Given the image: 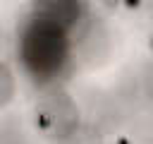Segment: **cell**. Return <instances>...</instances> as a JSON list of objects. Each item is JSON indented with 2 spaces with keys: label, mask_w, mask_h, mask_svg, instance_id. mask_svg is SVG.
Segmentation results:
<instances>
[{
  "label": "cell",
  "mask_w": 153,
  "mask_h": 144,
  "mask_svg": "<svg viewBox=\"0 0 153 144\" xmlns=\"http://www.w3.org/2000/svg\"><path fill=\"white\" fill-rule=\"evenodd\" d=\"M67 55H69L67 29L33 14L19 38V60L24 70L36 82H50L62 72Z\"/></svg>",
  "instance_id": "obj_1"
},
{
  "label": "cell",
  "mask_w": 153,
  "mask_h": 144,
  "mask_svg": "<svg viewBox=\"0 0 153 144\" xmlns=\"http://www.w3.org/2000/svg\"><path fill=\"white\" fill-rule=\"evenodd\" d=\"M36 122L48 137H67L79 125V110L65 91H55L38 103Z\"/></svg>",
  "instance_id": "obj_2"
},
{
  "label": "cell",
  "mask_w": 153,
  "mask_h": 144,
  "mask_svg": "<svg viewBox=\"0 0 153 144\" xmlns=\"http://www.w3.org/2000/svg\"><path fill=\"white\" fill-rule=\"evenodd\" d=\"M33 14L69 29L81 17V0H33Z\"/></svg>",
  "instance_id": "obj_3"
},
{
  "label": "cell",
  "mask_w": 153,
  "mask_h": 144,
  "mask_svg": "<svg viewBox=\"0 0 153 144\" xmlns=\"http://www.w3.org/2000/svg\"><path fill=\"white\" fill-rule=\"evenodd\" d=\"M2 103H7L10 98H12V79H10V70L7 67H2Z\"/></svg>",
  "instance_id": "obj_4"
},
{
  "label": "cell",
  "mask_w": 153,
  "mask_h": 144,
  "mask_svg": "<svg viewBox=\"0 0 153 144\" xmlns=\"http://www.w3.org/2000/svg\"><path fill=\"white\" fill-rule=\"evenodd\" d=\"M146 89H148V94L153 96V65L146 70Z\"/></svg>",
  "instance_id": "obj_5"
},
{
  "label": "cell",
  "mask_w": 153,
  "mask_h": 144,
  "mask_svg": "<svg viewBox=\"0 0 153 144\" xmlns=\"http://www.w3.org/2000/svg\"><path fill=\"white\" fill-rule=\"evenodd\" d=\"M103 2H105V5H108V7H115V5H117V2H120V0H103Z\"/></svg>",
  "instance_id": "obj_6"
},
{
  "label": "cell",
  "mask_w": 153,
  "mask_h": 144,
  "mask_svg": "<svg viewBox=\"0 0 153 144\" xmlns=\"http://www.w3.org/2000/svg\"><path fill=\"white\" fill-rule=\"evenodd\" d=\"M127 5H129V7H134V5H139V0H127Z\"/></svg>",
  "instance_id": "obj_7"
},
{
  "label": "cell",
  "mask_w": 153,
  "mask_h": 144,
  "mask_svg": "<svg viewBox=\"0 0 153 144\" xmlns=\"http://www.w3.org/2000/svg\"><path fill=\"white\" fill-rule=\"evenodd\" d=\"M151 50H153V36H151Z\"/></svg>",
  "instance_id": "obj_8"
}]
</instances>
